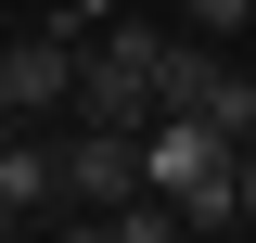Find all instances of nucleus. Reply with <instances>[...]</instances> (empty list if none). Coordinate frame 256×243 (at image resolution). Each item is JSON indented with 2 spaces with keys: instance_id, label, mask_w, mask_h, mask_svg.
<instances>
[{
  "instance_id": "f257e3e1",
  "label": "nucleus",
  "mask_w": 256,
  "mask_h": 243,
  "mask_svg": "<svg viewBox=\"0 0 256 243\" xmlns=\"http://www.w3.org/2000/svg\"><path fill=\"white\" fill-rule=\"evenodd\" d=\"M230 166H244V141L205 128V116H154L141 128V180H154L192 230H244V180H230Z\"/></svg>"
},
{
  "instance_id": "0eeeda50",
  "label": "nucleus",
  "mask_w": 256,
  "mask_h": 243,
  "mask_svg": "<svg viewBox=\"0 0 256 243\" xmlns=\"http://www.w3.org/2000/svg\"><path fill=\"white\" fill-rule=\"evenodd\" d=\"M230 243H256V218H244V230H230Z\"/></svg>"
},
{
  "instance_id": "20e7f679",
  "label": "nucleus",
  "mask_w": 256,
  "mask_h": 243,
  "mask_svg": "<svg viewBox=\"0 0 256 243\" xmlns=\"http://www.w3.org/2000/svg\"><path fill=\"white\" fill-rule=\"evenodd\" d=\"M0 218H64V154H52V128H13V141H0Z\"/></svg>"
},
{
  "instance_id": "f03ea898",
  "label": "nucleus",
  "mask_w": 256,
  "mask_h": 243,
  "mask_svg": "<svg viewBox=\"0 0 256 243\" xmlns=\"http://www.w3.org/2000/svg\"><path fill=\"white\" fill-rule=\"evenodd\" d=\"M52 154H64V205H102V218H116L128 192H154V180H141V141H128V128L64 116V128H52Z\"/></svg>"
},
{
  "instance_id": "39448f33",
  "label": "nucleus",
  "mask_w": 256,
  "mask_h": 243,
  "mask_svg": "<svg viewBox=\"0 0 256 243\" xmlns=\"http://www.w3.org/2000/svg\"><path fill=\"white\" fill-rule=\"evenodd\" d=\"M180 26H192V38H244V26H256V0H180Z\"/></svg>"
},
{
  "instance_id": "423d86ee",
  "label": "nucleus",
  "mask_w": 256,
  "mask_h": 243,
  "mask_svg": "<svg viewBox=\"0 0 256 243\" xmlns=\"http://www.w3.org/2000/svg\"><path fill=\"white\" fill-rule=\"evenodd\" d=\"M52 243H128V230H116L102 205H64V218H52Z\"/></svg>"
},
{
  "instance_id": "7ed1b4c3",
  "label": "nucleus",
  "mask_w": 256,
  "mask_h": 243,
  "mask_svg": "<svg viewBox=\"0 0 256 243\" xmlns=\"http://www.w3.org/2000/svg\"><path fill=\"white\" fill-rule=\"evenodd\" d=\"M77 52H90V38H64V26H38V38H13V52H0V102H13L26 128H52V116H77Z\"/></svg>"
}]
</instances>
